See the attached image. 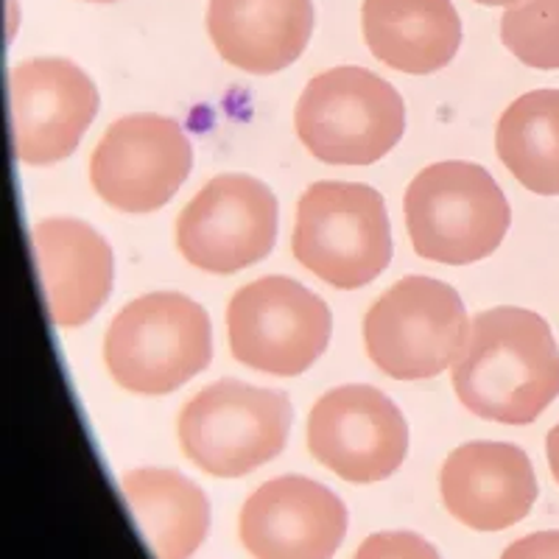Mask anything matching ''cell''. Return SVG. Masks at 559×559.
<instances>
[{
	"label": "cell",
	"mask_w": 559,
	"mask_h": 559,
	"mask_svg": "<svg viewBox=\"0 0 559 559\" xmlns=\"http://www.w3.org/2000/svg\"><path fill=\"white\" fill-rule=\"evenodd\" d=\"M501 39L532 68H559V0H521L503 12Z\"/></svg>",
	"instance_id": "20"
},
{
	"label": "cell",
	"mask_w": 559,
	"mask_h": 559,
	"mask_svg": "<svg viewBox=\"0 0 559 559\" xmlns=\"http://www.w3.org/2000/svg\"><path fill=\"white\" fill-rule=\"evenodd\" d=\"M140 537L154 559H191L210 532V501L191 478L166 467H140L121 478Z\"/></svg>",
	"instance_id": "18"
},
{
	"label": "cell",
	"mask_w": 559,
	"mask_h": 559,
	"mask_svg": "<svg viewBox=\"0 0 559 559\" xmlns=\"http://www.w3.org/2000/svg\"><path fill=\"white\" fill-rule=\"evenodd\" d=\"M302 146L331 166H372L406 132L401 93L367 68L324 70L306 84L294 109Z\"/></svg>",
	"instance_id": "5"
},
{
	"label": "cell",
	"mask_w": 559,
	"mask_h": 559,
	"mask_svg": "<svg viewBox=\"0 0 559 559\" xmlns=\"http://www.w3.org/2000/svg\"><path fill=\"white\" fill-rule=\"evenodd\" d=\"M32 249L51 322L62 331L87 324L115 283V254L107 238L79 218L57 216L34 224Z\"/></svg>",
	"instance_id": "15"
},
{
	"label": "cell",
	"mask_w": 559,
	"mask_h": 559,
	"mask_svg": "<svg viewBox=\"0 0 559 559\" xmlns=\"http://www.w3.org/2000/svg\"><path fill=\"white\" fill-rule=\"evenodd\" d=\"M14 157L26 166H51L76 152L98 115L93 79L70 59H26L9 76Z\"/></svg>",
	"instance_id": "12"
},
{
	"label": "cell",
	"mask_w": 559,
	"mask_h": 559,
	"mask_svg": "<svg viewBox=\"0 0 559 559\" xmlns=\"http://www.w3.org/2000/svg\"><path fill=\"white\" fill-rule=\"evenodd\" d=\"M453 389L476 417L534 423L559 394V349L546 319L512 306L476 313L453 364Z\"/></svg>",
	"instance_id": "1"
},
{
	"label": "cell",
	"mask_w": 559,
	"mask_h": 559,
	"mask_svg": "<svg viewBox=\"0 0 559 559\" xmlns=\"http://www.w3.org/2000/svg\"><path fill=\"white\" fill-rule=\"evenodd\" d=\"M213 328L197 299L154 292L132 299L104 333V364L121 389L143 397L171 394L207 369Z\"/></svg>",
	"instance_id": "2"
},
{
	"label": "cell",
	"mask_w": 559,
	"mask_h": 559,
	"mask_svg": "<svg viewBox=\"0 0 559 559\" xmlns=\"http://www.w3.org/2000/svg\"><path fill=\"white\" fill-rule=\"evenodd\" d=\"M306 442L311 456L344 481L376 484L406 462L408 423L381 389L347 383L313 403Z\"/></svg>",
	"instance_id": "11"
},
{
	"label": "cell",
	"mask_w": 559,
	"mask_h": 559,
	"mask_svg": "<svg viewBox=\"0 0 559 559\" xmlns=\"http://www.w3.org/2000/svg\"><path fill=\"white\" fill-rule=\"evenodd\" d=\"M193 168L191 140L174 118L127 115L98 140L90 157L93 191L109 207L146 216L166 207Z\"/></svg>",
	"instance_id": "9"
},
{
	"label": "cell",
	"mask_w": 559,
	"mask_h": 559,
	"mask_svg": "<svg viewBox=\"0 0 559 559\" xmlns=\"http://www.w3.org/2000/svg\"><path fill=\"white\" fill-rule=\"evenodd\" d=\"M313 26V0H210L207 7V34L218 57L254 76L297 62Z\"/></svg>",
	"instance_id": "16"
},
{
	"label": "cell",
	"mask_w": 559,
	"mask_h": 559,
	"mask_svg": "<svg viewBox=\"0 0 559 559\" xmlns=\"http://www.w3.org/2000/svg\"><path fill=\"white\" fill-rule=\"evenodd\" d=\"M512 213L487 168L448 159L423 168L406 191V229L419 258L478 263L501 247Z\"/></svg>",
	"instance_id": "3"
},
{
	"label": "cell",
	"mask_w": 559,
	"mask_h": 559,
	"mask_svg": "<svg viewBox=\"0 0 559 559\" xmlns=\"http://www.w3.org/2000/svg\"><path fill=\"white\" fill-rule=\"evenodd\" d=\"M353 559H442L437 548L419 534L412 532H381L372 534L358 546Z\"/></svg>",
	"instance_id": "21"
},
{
	"label": "cell",
	"mask_w": 559,
	"mask_h": 559,
	"mask_svg": "<svg viewBox=\"0 0 559 559\" xmlns=\"http://www.w3.org/2000/svg\"><path fill=\"white\" fill-rule=\"evenodd\" d=\"M471 319L456 288L442 280H397L364 317L369 361L394 381H426L442 376L462 356Z\"/></svg>",
	"instance_id": "7"
},
{
	"label": "cell",
	"mask_w": 559,
	"mask_h": 559,
	"mask_svg": "<svg viewBox=\"0 0 559 559\" xmlns=\"http://www.w3.org/2000/svg\"><path fill=\"white\" fill-rule=\"evenodd\" d=\"M361 28L372 57L408 76L448 68L462 45L453 0H364Z\"/></svg>",
	"instance_id": "17"
},
{
	"label": "cell",
	"mask_w": 559,
	"mask_h": 559,
	"mask_svg": "<svg viewBox=\"0 0 559 559\" xmlns=\"http://www.w3.org/2000/svg\"><path fill=\"white\" fill-rule=\"evenodd\" d=\"M445 509L473 532H503L532 512L537 478L532 462L509 442H467L439 471Z\"/></svg>",
	"instance_id": "14"
},
{
	"label": "cell",
	"mask_w": 559,
	"mask_h": 559,
	"mask_svg": "<svg viewBox=\"0 0 559 559\" xmlns=\"http://www.w3.org/2000/svg\"><path fill=\"white\" fill-rule=\"evenodd\" d=\"M292 423L294 408L283 392L224 378L185 403L177 437L199 471L241 478L283 453Z\"/></svg>",
	"instance_id": "6"
},
{
	"label": "cell",
	"mask_w": 559,
	"mask_h": 559,
	"mask_svg": "<svg viewBox=\"0 0 559 559\" xmlns=\"http://www.w3.org/2000/svg\"><path fill=\"white\" fill-rule=\"evenodd\" d=\"M496 152L523 188L540 197L559 193L557 90H534L509 104L496 129Z\"/></svg>",
	"instance_id": "19"
},
{
	"label": "cell",
	"mask_w": 559,
	"mask_h": 559,
	"mask_svg": "<svg viewBox=\"0 0 559 559\" xmlns=\"http://www.w3.org/2000/svg\"><path fill=\"white\" fill-rule=\"evenodd\" d=\"M177 249L191 266L236 274L261 263L277 238V199L247 174L213 177L177 218Z\"/></svg>",
	"instance_id": "10"
},
{
	"label": "cell",
	"mask_w": 559,
	"mask_h": 559,
	"mask_svg": "<svg viewBox=\"0 0 559 559\" xmlns=\"http://www.w3.org/2000/svg\"><path fill=\"white\" fill-rule=\"evenodd\" d=\"M331 333L328 302L283 274L252 280L227 306L229 353L263 376H302L328 349Z\"/></svg>",
	"instance_id": "8"
},
{
	"label": "cell",
	"mask_w": 559,
	"mask_h": 559,
	"mask_svg": "<svg viewBox=\"0 0 559 559\" xmlns=\"http://www.w3.org/2000/svg\"><path fill=\"white\" fill-rule=\"evenodd\" d=\"M90 3H112V0H90Z\"/></svg>",
	"instance_id": "25"
},
{
	"label": "cell",
	"mask_w": 559,
	"mask_h": 559,
	"mask_svg": "<svg viewBox=\"0 0 559 559\" xmlns=\"http://www.w3.org/2000/svg\"><path fill=\"white\" fill-rule=\"evenodd\" d=\"M548 464H551V473L559 484V426L548 433Z\"/></svg>",
	"instance_id": "23"
},
{
	"label": "cell",
	"mask_w": 559,
	"mask_h": 559,
	"mask_svg": "<svg viewBox=\"0 0 559 559\" xmlns=\"http://www.w3.org/2000/svg\"><path fill=\"white\" fill-rule=\"evenodd\" d=\"M501 559H559V532H537L521 537L503 551Z\"/></svg>",
	"instance_id": "22"
},
{
	"label": "cell",
	"mask_w": 559,
	"mask_h": 559,
	"mask_svg": "<svg viewBox=\"0 0 559 559\" xmlns=\"http://www.w3.org/2000/svg\"><path fill=\"white\" fill-rule=\"evenodd\" d=\"M292 252L328 286H369L392 261L386 202L361 182H313L297 202Z\"/></svg>",
	"instance_id": "4"
},
{
	"label": "cell",
	"mask_w": 559,
	"mask_h": 559,
	"mask_svg": "<svg viewBox=\"0 0 559 559\" xmlns=\"http://www.w3.org/2000/svg\"><path fill=\"white\" fill-rule=\"evenodd\" d=\"M476 3H481V7H512L518 0H476Z\"/></svg>",
	"instance_id": "24"
},
{
	"label": "cell",
	"mask_w": 559,
	"mask_h": 559,
	"mask_svg": "<svg viewBox=\"0 0 559 559\" xmlns=\"http://www.w3.org/2000/svg\"><path fill=\"white\" fill-rule=\"evenodd\" d=\"M344 534L342 498L306 476L261 484L238 515V537L254 559H333Z\"/></svg>",
	"instance_id": "13"
}]
</instances>
